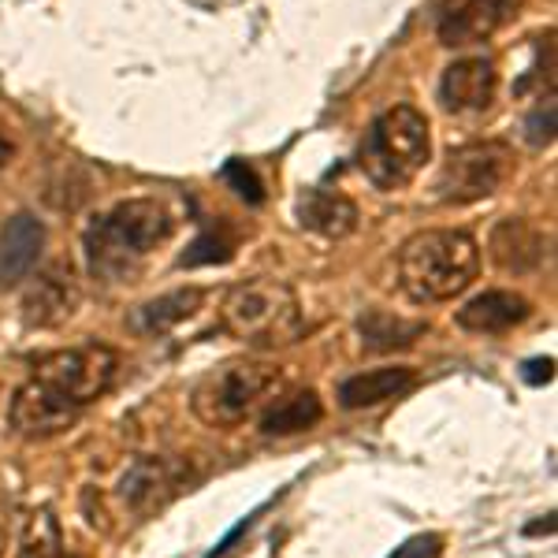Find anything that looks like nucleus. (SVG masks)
<instances>
[{"label":"nucleus","mask_w":558,"mask_h":558,"mask_svg":"<svg viewBox=\"0 0 558 558\" xmlns=\"http://www.w3.org/2000/svg\"><path fill=\"white\" fill-rule=\"evenodd\" d=\"M172 235V213L157 197H128L86 231L89 272L105 283H134L149 254Z\"/></svg>","instance_id":"nucleus-1"},{"label":"nucleus","mask_w":558,"mask_h":558,"mask_svg":"<svg viewBox=\"0 0 558 558\" xmlns=\"http://www.w3.org/2000/svg\"><path fill=\"white\" fill-rule=\"evenodd\" d=\"M481 250L465 231H417L399 250V279L413 302H447L476 279Z\"/></svg>","instance_id":"nucleus-2"},{"label":"nucleus","mask_w":558,"mask_h":558,"mask_svg":"<svg viewBox=\"0 0 558 558\" xmlns=\"http://www.w3.org/2000/svg\"><path fill=\"white\" fill-rule=\"evenodd\" d=\"M220 324L250 350H279L299 343L302 305L299 294L279 279H246L223 294Z\"/></svg>","instance_id":"nucleus-3"},{"label":"nucleus","mask_w":558,"mask_h":558,"mask_svg":"<svg viewBox=\"0 0 558 558\" xmlns=\"http://www.w3.org/2000/svg\"><path fill=\"white\" fill-rule=\"evenodd\" d=\"M428 120L410 105H395L365 131L357 146V168L376 191H402L428 165Z\"/></svg>","instance_id":"nucleus-4"},{"label":"nucleus","mask_w":558,"mask_h":558,"mask_svg":"<svg viewBox=\"0 0 558 558\" xmlns=\"http://www.w3.org/2000/svg\"><path fill=\"white\" fill-rule=\"evenodd\" d=\"M279 387V368L268 362H228L197 380L191 410L209 428H235Z\"/></svg>","instance_id":"nucleus-5"},{"label":"nucleus","mask_w":558,"mask_h":558,"mask_svg":"<svg viewBox=\"0 0 558 558\" xmlns=\"http://www.w3.org/2000/svg\"><path fill=\"white\" fill-rule=\"evenodd\" d=\"M514 172V153L502 142H473V146L451 149L432 179V194L447 205L484 202Z\"/></svg>","instance_id":"nucleus-6"},{"label":"nucleus","mask_w":558,"mask_h":558,"mask_svg":"<svg viewBox=\"0 0 558 558\" xmlns=\"http://www.w3.org/2000/svg\"><path fill=\"white\" fill-rule=\"evenodd\" d=\"M120 373V357L116 350H108L105 343H78L45 354L34 365V380H41L45 387H52L57 395H64L75 407H89L101 395H108V387L116 384Z\"/></svg>","instance_id":"nucleus-7"},{"label":"nucleus","mask_w":558,"mask_h":558,"mask_svg":"<svg viewBox=\"0 0 558 558\" xmlns=\"http://www.w3.org/2000/svg\"><path fill=\"white\" fill-rule=\"evenodd\" d=\"M183 470L175 462H165V458H134L128 465V473L116 484V499L120 507L134 518H149L157 510H165L168 502L183 492Z\"/></svg>","instance_id":"nucleus-8"},{"label":"nucleus","mask_w":558,"mask_h":558,"mask_svg":"<svg viewBox=\"0 0 558 558\" xmlns=\"http://www.w3.org/2000/svg\"><path fill=\"white\" fill-rule=\"evenodd\" d=\"M78 413H83V407L68 402L64 395H57L41 380H31L15 391L8 417H12V428L20 432V436L49 439V436H60V432H68L71 425H75Z\"/></svg>","instance_id":"nucleus-9"},{"label":"nucleus","mask_w":558,"mask_h":558,"mask_svg":"<svg viewBox=\"0 0 558 558\" xmlns=\"http://www.w3.org/2000/svg\"><path fill=\"white\" fill-rule=\"evenodd\" d=\"M521 0H444L439 12V41L462 49V45L488 41L499 26L518 15Z\"/></svg>","instance_id":"nucleus-10"},{"label":"nucleus","mask_w":558,"mask_h":558,"mask_svg":"<svg viewBox=\"0 0 558 558\" xmlns=\"http://www.w3.org/2000/svg\"><path fill=\"white\" fill-rule=\"evenodd\" d=\"M78 305V283L68 265H52L23 294V317L31 328H57L64 324Z\"/></svg>","instance_id":"nucleus-11"},{"label":"nucleus","mask_w":558,"mask_h":558,"mask_svg":"<svg viewBox=\"0 0 558 558\" xmlns=\"http://www.w3.org/2000/svg\"><path fill=\"white\" fill-rule=\"evenodd\" d=\"M495 89H499V75H495L492 60L470 57L444 71L439 101H444V108H451V112H484L495 101Z\"/></svg>","instance_id":"nucleus-12"},{"label":"nucleus","mask_w":558,"mask_h":558,"mask_svg":"<svg viewBox=\"0 0 558 558\" xmlns=\"http://www.w3.org/2000/svg\"><path fill=\"white\" fill-rule=\"evenodd\" d=\"M41 246H45L41 220H34L31 213L12 216L4 223V231H0V287L31 279L34 265L41 257Z\"/></svg>","instance_id":"nucleus-13"},{"label":"nucleus","mask_w":558,"mask_h":558,"mask_svg":"<svg viewBox=\"0 0 558 558\" xmlns=\"http://www.w3.org/2000/svg\"><path fill=\"white\" fill-rule=\"evenodd\" d=\"M495 265L502 268V272H536L539 265H544L547 257V239L544 231L533 228L529 220H502L495 223L492 231V242H488Z\"/></svg>","instance_id":"nucleus-14"},{"label":"nucleus","mask_w":558,"mask_h":558,"mask_svg":"<svg viewBox=\"0 0 558 558\" xmlns=\"http://www.w3.org/2000/svg\"><path fill=\"white\" fill-rule=\"evenodd\" d=\"M529 302L521 299L514 291H484L470 299L458 310V328L473 331V336H502L510 331L514 324H521L529 317Z\"/></svg>","instance_id":"nucleus-15"},{"label":"nucleus","mask_w":558,"mask_h":558,"mask_svg":"<svg viewBox=\"0 0 558 558\" xmlns=\"http://www.w3.org/2000/svg\"><path fill=\"white\" fill-rule=\"evenodd\" d=\"M417 387V373L407 365H391V368H373V373H357L339 387V402L343 410H368L380 407L387 399H399Z\"/></svg>","instance_id":"nucleus-16"},{"label":"nucleus","mask_w":558,"mask_h":558,"mask_svg":"<svg viewBox=\"0 0 558 558\" xmlns=\"http://www.w3.org/2000/svg\"><path fill=\"white\" fill-rule=\"evenodd\" d=\"M205 302V291L202 287H183V291H168L160 294V299H153L146 305H138V310L131 313L128 324L131 331H138V336H165V331L179 328L183 320H191L197 310H202Z\"/></svg>","instance_id":"nucleus-17"},{"label":"nucleus","mask_w":558,"mask_h":558,"mask_svg":"<svg viewBox=\"0 0 558 558\" xmlns=\"http://www.w3.org/2000/svg\"><path fill=\"white\" fill-rule=\"evenodd\" d=\"M299 216L310 231H317L324 239H343L357 228V205L350 197L336 191H305L299 202Z\"/></svg>","instance_id":"nucleus-18"},{"label":"nucleus","mask_w":558,"mask_h":558,"mask_svg":"<svg viewBox=\"0 0 558 558\" xmlns=\"http://www.w3.org/2000/svg\"><path fill=\"white\" fill-rule=\"evenodd\" d=\"M362 328V339L368 350H399V347H410L425 336V324L421 320H402V317H391L384 310H373L357 320Z\"/></svg>","instance_id":"nucleus-19"},{"label":"nucleus","mask_w":558,"mask_h":558,"mask_svg":"<svg viewBox=\"0 0 558 558\" xmlns=\"http://www.w3.org/2000/svg\"><path fill=\"white\" fill-rule=\"evenodd\" d=\"M320 417H324V407H320L317 391H299L294 399L279 402L276 410H268L265 421H260V428H265V436H299V432L317 425Z\"/></svg>","instance_id":"nucleus-20"},{"label":"nucleus","mask_w":558,"mask_h":558,"mask_svg":"<svg viewBox=\"0 0 558 558\" xmlns=\"http://www.w3.org/2000/svg\"><path fill=\"white\" fill-rule=\"evenodd\" d=\"M15 558H71L68 547H64V536H60L57 518H52L49 510L26 518V529H23V539H20V555H15Z\"/></svg>","instance_id":"nucleus-21"},{"label":"nucleus","mask_w":558,"mask_h":558,"mask_svg":"<svg viewBox=\"0 0 558 558\" xmlns=\"http://www.w3.org/2000/svg\"><path fill=\"white\" fill-rule=\"evenodd\" d=\"M223 179H228L231 186H235V194L242 197V202H250V205H257L260 197V183H257V175H254V168H246L242 160H228L223 165Z\"/></svg>","instance_id":"nucleus-22"},{"label":"nucleus","mask_w":558,"mask_h":558,"mask_svg":"<svg viewBox=\"0 0 558 558\" xmlns=\"http://www.w3.org/2000/svg\"><path fill=\"white\" fill-rule=\"evenodd\" d=\"M439 555H444V536L417 533V536H410L402 547H395L391 558H439Z\"/></svg>","instance_id":"nucleus-23"},{"label":"nucleus","mask_w":558,"mask_h":558,"mask_svg":"<svg viewBox=\"0 0 558 558\" xmlns=\"http://www.w3.org/2000/svg\"><path fill=\"white\" fill-rule=\"evenodd\" d=\"M525 131H529V142H533V146H547V142L555 138V101L551 97H547L544 108H536V112L529 116Z\"/></svg>","instance_id":"nucleus-24"},{"label":"nucleus","mask_w":558,"mask_h":558,"mask_svg":"<svg viewBox=\"0 0 558 558\" xmlns=\"http://www.w3.org/2000/svg\"><path fill=\"white\" fill-rule=\"evenodd\" d=\"M551 368H555L551 357H536V362H525V373H521V376H525L529 384H547L555 376Z\"/></svg>","instance_id":"nucleus-25"},{"label":"nucleus","mask_w":558,"mask_h":558,"mask_svg":"<svg viewBox=\"0 0 558 558\" xmlns=\"http://www.w3.org/2000/svg\"><path fill=\"white\" fill-rule=\"evenodd\" d=\"M8 153H12V149H8V142L0 138V165H4V160H8Z\"/></svg>","instance_id":"nucleus-26"}]
</instances>
